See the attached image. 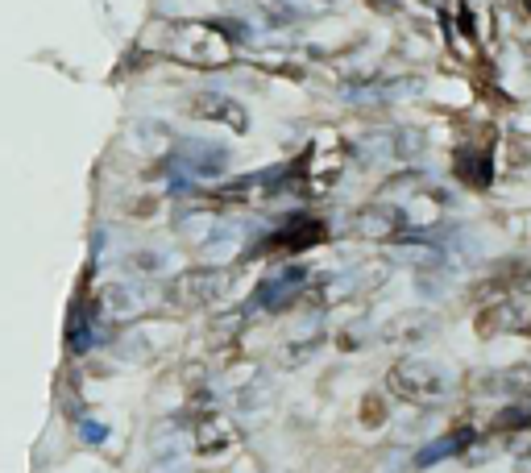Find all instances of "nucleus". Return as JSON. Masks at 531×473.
Listing matches in <instances>:
<instances>
[{"instance_id":"1","label":"nucleus","mask_w":531,"mask_h":473,"mask_svg":"<svg viewBox=\"0 0 531 473\" xmlns=\"http://www.w3.org/2000/svg\"><path fill=\"white\" fill-rule=\"evenodd\" d=\"M386 386L390 395L403 399V403H415V407H428V403H444L453 395V370L444 361H432V357H403L390 366L386 374Z\"/></svg>"},{"instance_id":"2","label":"nucleus","mask_w":531,"mask_h":473,"mask_svg":"<svg viewBox=\"0 0 531 473\" xmlns=\"http://www.w3.org/2000/svg\"><path fill=\"white\" fill-rule=\"evenodd\" d=\"M166 54L187 67L200 71H216L233 63V38L225 34V25H208V21H183L171 30V42H166Z\"/></svg>"},{"instance_id":"3","label":"nucleus","mask_w":531,"mask_h":473,"mask_svg":"<svg viewBox=\"0 0 531 473\" xmlns=\"http://www.w3.org/2000/svg\"><path fill=\"white\" fill-rule=\"evenodd\" d=\"M233 287H237V270L191 266L166 283V299H171L175 308H212V303H225Z\"/></svg>"},{"instance_id":"4","label":"nucleus","mask_w":531,"mask_h":473,"mask_svg":"<svg viewBox=\"0 0 531 473\" xmlns=\"http://www.w3.org/2000/svg\"><path fill=\"white\" fill-rule=\"evenodd\" d=\"M171 166L183 175V179H200V183H212L229 171V150L220 142H208V137H187V142L175 146V158Z\"/></svg>"},{"instance_id":"5","label":"nucleus","mask_w":531,"mask_h":473,"mask_svg":"<svg viewBox=\"0 0 531 473\" xmlns=\"http://www.w3.org/2000/svg\"><path fill=\"white\" fill-rule=\"evenodd\" d=\"M386 278H390L386 262H357V266H349L341 274H332L328 283L320 287V295H324V303H349V299H361V295L378 291Z\"/></svg>"},{"instance_id":"6","label":"nucleus","mask_w":531,"mask_h":473,"mask_svg":"<svg viewBox=\"0 0 531 473\" xmlns=\"http://www.w3.org/2000/svg\"><path fill=\"white\" fill-rule=\"evenodd\" d=\"M187 117L204 121V125H220V129H229V133H245L249 129L245 104L237 96H229V92H195L187 100Z\"/></svg>"},{"instance_id":"7","label":"nucleus","mask_w":531,"mask_h":473,"mask_svg":"<svg viewBox=\"0 0 531 473\" xmlns=\"http://www.w3.org/2000/svg\"><path fill=\"white\" fill-rule=\"evenodd\" d=\"M478 337H502V332H527L531 328V303L527 299H515V295H502V299H490L486 308L473 320Z\"/></svg>"},{"instance_id":"8","label":"nucleus","mask_w":531,"mask_h":473,"mask_svg":"<svg viewBox=\"0 0 531 473\" xmlns=\"http://www.w3.org/2000/svg\"><path fill=\"white\" fill-rule=\"evenodd\" d=\"M303 283H307V266H283V270H274L262 278V287L254 291V308H266V312H278V308H287L291 299L303 295Z\"/></svg>"},{"instance_id":"9","label":"nucleus","mask_w":531,"mask_h":473,"mask_svg":"<svg viewBox=\"0 0 531 473\" xmlns=\"http://www.w3.org/2000/svg\"><path fill=\"white\" fill-rule=\"evenodd\" d=\"M436 332H440V316L432 308H407L395 320H386L382 341H390V345H419V341L436 337Z\"/></svg>"},{"instance_id":"10","label":"nucleus","mask_w":531,"mask_h":473,"mask_svg":"<svg viewBox=\"0 0 531 473\" xmlns=\"http://www.w3.org/2000/svg\"><path fill=\"white\" fill-rule=\"evenodd\" d=\"M353 233H361V237H407L411 233V225H407V212L399 208V204H370V208H361L357 216H353Z\"/></svg>"},{"instance_id":"11","label":"nucleus","mask_w":531,"mask_h":473,"mask_svg":"<svg viewBox=\"0 0 531 473\" xmlns=\"http://www.w3.org/2000/svg\"><path fill=\"white\" fill-rule=\"evenodd\" d=\"M324 237H328L324 220L299 216V220H291V225H283L278 233H270V237L262 241V249H283V254H299V249H307V245H320Z\"/></svg>"},{"instance_id":"12","label":"nucleus","mask_w":531,"mask_h":473,"mask_svg":"<svg viewBox=\"0 0 531 473\" xmlns=\"http://www.w3.org/2000/svg\"><path fill=\"white\" fill-rule=\"evenodd\" d=\"M100 312L108 320H133L146 312V291L133 287V283H108L100 291Z\"/></svg>"},{"instance_id":"13","label":"nucleus","mask_w":531,"mask_h":473,"mask_svg":"<svg viewBox=\"0 0 531 473\" xmlns=\"http://www.w3.org/2000/svg\"><path fill=\"white\" fill-rule=\"evenodd\" d=\"M473 444V432L469 428H453V432H444L440 440L424 444V449L415 453V469H428V465H440V461H449V457H461L465 449Z\"/></svg>"},{"instance_id":"14","label":"nucleus","mask_w":531,"mask_h":473,"mask_svg":"<svg viewBox=\"0 0 531 473\" xmlns=\"http://www.w3.org/2000/svg\"><path fill=\"white\" fill-rule=\"evenodd\" d=\"M457 179H465L469 187H490V179H494V150L490 146L461 150L457 154Z\"/></svg>"},{"instance_id":"15","label":"nucleus","mask_w":531,"mask_h":473,"mask_svg":"<svg viewBox=\"0 0 531 473\" xmlns=\"http://www.w3.org/2000/svg\"><path fill=\"white\" fill-rule=\"evenodd\" d=\"M233 444V432L229 424L220 420V415H208V420H200V428H195V449L200 453H220Z\"/></svg>"},{"instance_id":"16","label":"nucleus","mask_w":531,"mask_h":473,"mask_svg":"<svg viewBox=\"0 0 531 473\" xmlns=\"http://www.w3.org/2000/svg\"><path fill=\"white\" fill-rule=\"evenodd\" d=\"M494 432H531V399H511L494 415Z\"/></svg>"},{"instance_id":"17","label":"nucleus","mask_w":531,"mask_h":473,"mask_svg":"<svg viewBox=\"0 0 531 473\" xmlns=\"http://www.w3.org/2000/svg\"><path fill=\"white\" fill-rule=\"evenodd\" d=\"M386 420V403L378 399V395H370L366 403H361V424H370V428H378Z\"/></svg>"},{"instance_id":"18","label":"nucleus","mask_w":531,"mask_h":473,"mask_svg":"<svg viewBox=\"0 0 531 473\" xmlns=\"http://www.w3.org/2000/svg\"><path fill=\"white\" fill-rule=\"evenodd\" d=\"M79 436L88 440V444H104V440H108V428H104L100 420H83V424H79Z\"/></svg>"},{"instance_id":"19","label":"nucleus","mask_w":531,"mask_h":473,"mask_svg":"<svg viewBox=\"0 0 531 473\" xmlns=\"http://www.w3.org/2000/svg\"><path fill=\"white\" fill-rule=\"evenodd\" d=\"M158 262H162V254H137V258H129V266H137L142 274H154Z\"/></svg>"},{"instance_id":"20","label":"nucleus","mask_w":531,"mask_h":473,"mask_svg":"<svg viewBox=\"0 0 531 473\" xmlns=\"http://www.w3.org/2000/svg\"><path fill=\"white\" fill-rule=\"evenodd\" d=\"M515 473H531V457H519L515 461Z\"/></svg>"}]
</instances>
